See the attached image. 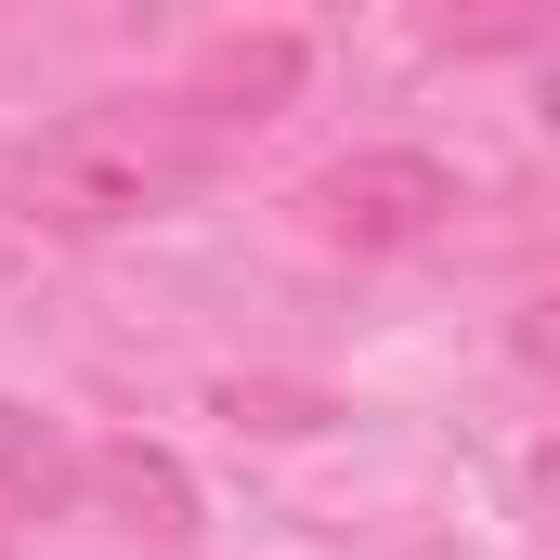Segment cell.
Wrapping results in <instances>:
<instances>
[{
  "mask_svg": "<svg viewBox=\"0 0 560 560\" xmlns=\"http://www.w3.org/2000/svg\"><path fill=\"white\" fill-rule=\"evenodd\" d=\"M66 482H79V456L52 443V418L0 405V495H13V509H66Z\"/></svg>",
  "mask_w": 560,
  "mask_h": 560,
  "instance_id": "3",
  "label": "cell"
},
{
  "mask_svg": "<svg viewBox=\"0 0 560 560\" xmlns=\"http://www.w3.org/2000/svg\"><path fill=\"white\" fill-rule=\"evenodd\" d=\"M0 548H13V535H0Z\"/></svg>",
  "mask_w": 560,
  "mask_h": 560,
  "instance_id": "4",
  "label": "cell"
},
{
  "mask_svg": "<svg viewBox=\"0 0 560 560\" xmlns=\"http://www.w3.org/2000/svg\"><path fill=\"white\" fill-rule=\"evenodd\" d=\"M300 209H313V235H326V248L392 261V248H430V235L456 222V170L418 156V143H378V156H339Z\"/></svg>",
  "mask_w": 560,
  "mask_h": 560,
  "instance_id": "2",
  "label": "cell"
},
{
  "mask_svg": "<svg viewBox=\"0 0 560 560\" xmlns=\"http://www.w3.org/2000/svg\"><path fill=\"white\" fill-rule=\"evenodd\" d=\"M287 92H300V39H222V52H209L196 79H170V92H105V105L52 118V131L13 156V209H26L39 235H131V222H170Z\"/></svg>",
  "mask_w": 560,
  "mask_h": 560,
  "instance_id": "1",
  "label": "cell"
}]
</instances>
